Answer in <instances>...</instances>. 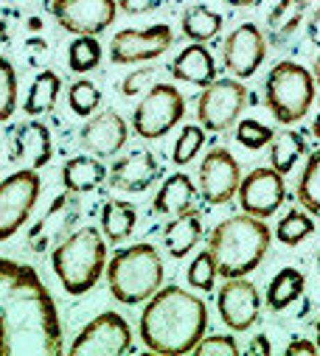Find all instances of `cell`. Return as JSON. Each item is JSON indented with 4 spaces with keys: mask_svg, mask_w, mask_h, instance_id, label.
Listing matches in <instances>:
<instances>
[{
    "mask_svg": "<svg viewBox=\"0 0 320 356\" xmlns=\"http://www.w3.org/2000/svg\"><path fill=\"white\" fill-rule=\"evenodd\" d=\"M107 180V168L102 165L99 157H70L65 165H62V183H65V191H73V194H85V191H93L99 188L102 183Z\"/></svg>",
    "mask_w": 320,
    "mask_h": 356,
    "instance_id": "obj_24",
    "label": "cell"
},
{
    "mask_svg": "<svg viewBox=\"0 0 320 356\" xmlns=\"http://www.w3.org/2000/svg\"><path fill=\"white\" fill-rule=\"evenodd\" d=\"M287 356H298V353H306V356H314L317 353V342H309V339H292L284 350Z\"/></svg>",
    "mask_w": 320,
    "mask_h": 356,
    "instance_id": "obj_42",
    "label": "cell"
},
{
    "mask_svg": "<svg viewBox=\"0 0 320 356\" xmlns=\"http://www.w3.org/2000/svg\"><path fill=\"white\" fill-rule=\"evenodd\" d=\"M51 129L42 121H23L20 127H15L12 132V154L9 160L23 165V168H42L51 160Z\"/></svg>",
    "mask_w": 320,
    "mask_h": 356,
    "instance_id": "obj_19",
    "label": "cell"
},
{
    "mask_svg": "<svg viewBox=\"0 0 320 356\" xmlns=\"http://www.w3.org/2000/svg\"><path fill=\"white\" fill-rule=\"evenodd\" d=\"M115 3L127 15H146V12H154L163 0H115Z\"/></svg>",
    "mask_w": 320,
    "mask_h": 356,
    "instance_id": "obj_41",
    "label": "cell"
},
{
    "mask_svg": "<svg viewBox=\"0 0 320 356\" xmlns=\"http://www.w3.org/2000/svg\"><path fill=\"white\" fill-rule=\"evenodd\" d=\"M51 12L65 31L79 37H96L115 20L118 3L115 0H54Z\"/></svg>",
    "mask_w": 320,
    "mask_h": 356,
    "instance_id": "obj_12",
    "label": "cell"
},
{
    "mask_svg": "<svg viewBox=\"0 0 320 356\" xmlns=\"http://www.w3.org/2000/svg\"><path fill=\"white\" fill-rule=\"evenodd\" d=\"M51 264L67 295H85L107 266V244L96 227H79L51 250Z\"/></svg>",
    "mask_w": 320,
    "mask_h": 356,
    "instance_id": "obj_4",
    "label": "cell"
},
{
    "mask_svg": "<svg viewBox=\"0 0 320 356\" xmlns=\"http://www.w3.org/2000/svg\"><path fill=\"white\" fill-rule=\"evenodd\" d=\"M127 138H129V127L115 110L99 113L82 127V146L96 157H113L115 152L124 149Z\"/></svg>",
    "mask_w": 320,
    "mask_h": 356,
    "instance_id": "obj_20",
    "label": "cell"
},
{
    "mask_svg": "<svg viewBox=\"0 0 320 356\" xmlns=\"http://www.w3.org/2000/svg\"><path fill=\"white\" fill-rule=\"evenodd\" d=\"M312 233H314V222H312V216L303 213V211H295V208L275 225V238H278L281 244H289V247L301 244V241L309 238Z\"/></svg>",
    "mask_w": 320,
    "mask_h": 356,
    "instance_id": "obj_32",
    "label": "cell"
},
{
    "mask_svg": "<svg viewBox=\"0 0 320 356\" xmlns=\"http://www.w3.org/2000/svg\"><path fill=\"white\" fill-rule=\"evenodd\" d=\"M62 350L56 303L34 266L0 258V353L56 356Z\"/></svg>",
    "mask_w": 320,
    "mask_h": 356,
    "instance_id": "obj_1",
    "label": "cell"
},
{
    "mask_svg": "<svg viewBox=\"0 0 320 356\" xmlns=\"http://www.w3.org/2000/svg\"><path fill=\"white\" fill-rule=\"evenodd\" d=\"M312 79L320 84V56H317V59H314V65H312Z\"/></svg>",
    "mask_w": 320,
    "mask_h": 356,
    "instance_id": "obj_47",
    "label": "cell"
},
{
    "mask_svg": "<svg viewBox=\"0 0 320 356\" xmlns=\"http://www.w3.org/2000/svg\"><path fill=\"white\" fill-rule=\"evenodd\" d=\"M17 107V73L9 59L0 56V121H9Z\"/></svg>",
    "mask_w": 320,
    "mask_h": 356,
    "instance_id": "obj_35",
    "label": "cell"
},
{
    "mask_svg": "<svg viewBox=\"0 0 320 356\" xmlns=\"http://www.w3.org/2000/svg\"><path fill=\"white\" fill-rule=\"evenodd\" d=\"M219 317L230 331H248L262 312L259 289L245 278H225V286L216 295Z\"/></svg>",
    "mask_w": 320,
    "mask_h": 356,
    "instance_id": "obj_17",
    "label": "cell"
},
{
    "mask_svg": "<svg viewBox=\"0 0 320 356\" xmlns=\"http://www.w3.org/2000/svg\"><path fill=\"white\" fill-rule=\"evenodd\" d=\"M309 42L314 45V48H320V9L312 15V20H309Z\"/></svg>",
    "mask_w": 320,
    "mask_h": 356,
    "instance_id": "obj_43",
    "label": "cell"
},
{
    "mask_svg": "<svg viewBox=\"0 0 320 356\" xmlns=\"http://www.w3.org/2000/svg\"><path fill=\"white\" fill-rule=\"evenodd\" d=\"M59 90H62V81L54 70H40L37 79L31 81V90L26 96V113L29 115H42V113H51L56 99H59Z\"/></svg>",
    "mask_w": 320,
    "mask_h": 356,
    "instance_id": "obj_30",
    "label": "cell"
},
{
    "mask_svg": "<svg viewBox=\"0 0 320 356\" xmlns=\"http://www.w3.org/2000/svg\"><path fill=\"white\" fill-rule=\"evenodd\" d=\"M79 216H82V202H79V197L73 191L59 194L48 205V211L40 216V222L31 225V230H29V250L31 252L54 250L56 244H62L73 233Z\"/></svg>",
    "mask_w": 320,
    "mask_h": 356,
    "instance_id": "obj_11",
    "label": "cell"
},
{
    "mask_svg": "<svg viewBox=\"0 0 320 356\" xmlns=\"http://www.w3.org/2000/svg\"><path fill=\"white\" fill-rule=\"evenodd\" d=\"M186 115V99L172 84H154L132 113V129L143 140H157L172 132Z\"/></svg>",
    "mask_w": 320,
    "mask_h": 356,
    "instance_id": "obj_7",
    "label": "cell"
},
{
    "mask_svg": "<svg viewBox=\"0 0 320 356\" xmlns=\"http://www.w3.org/2000/svg\"><path fill=\"white\" fill-rule=\"evenodd\" d=\"M248 102H253V99L242 81L214 79L202 90V96L197 99V118L208 132H227L239 121Z\"/></svg>",
    "mask_w": 320,
    "mask_h": 356,
    "instance_id": "obj_8",
    "label": "cell"
},
{
    "mask_svg": "<svg viewBox=\"0 0 320 356\" xmlns=\"http://www.w3.org/2000/svg\"><path fill=\"white\" fill-rule=\"evenodd\" d=\"M40 197V177L31 168H20L0 183V241L12 238L31 216Z\"/></svg>",
    "mask_w": 320,
    "mask_h": 356,
    "instance_id": "obj_9",
    "label": "cell"
},
{
    "mask_svg": "<svg viewBox=\"0 0 320 356\" xmlns=\"http://www.w3.org/2000/svg\"><path fill=\"white\" fill-rule=\"evenodd\" d=\"M303 273L295 270V266H284V270H278L267 286V306L273 312H284L287 306H292L301 295H303Z\"/></svg>",
    "mask_w": 320,
    "mask_h": 356,
    "instance_id": "obj_27",
    "label": "cell"
},
{
    "mask_svg": "<svg viewBox=\"0 0 320 356\" xmlns=\"http://www.w3.org/2000/svg\"><path fill=\"white\" fill-rule=\"evenodd\" d=\"M225 3H230V6H253V3H259V0H225Z\"/></svg>",
    "mask_w": 320,
    "mask_h": 356,
    "instance_id": "obj_46",
    "label": "cell"
},
{
    "mask_svg": "<svg viewBox=\"0 0 320 356\" xmlns=\"http://www.w3.org/2000/svg\"><path fill=\"white\" fill-rule=\"evenodd\" d=\"M180 26H183V34L191 42H208L222 31V15L208 9V6H202V3H197V6H189L183 12Z\"/></svg>",
    "mask_w": 320,
    "mask_h": 356,
    "instance_id": "obj_29",
    "label": "cell"
},
{
    "mask_svg": "<svg viewBox=\"0 0 320 356\" xmlns=\"http://www.w3.org/2000/svg\"><path fill=\"white\" fill-rule=\"evenodd\" d=\"M312 132H314V138H320V102H317V113H314V121H312Z\"/></svg>",
    "mask_w": 320,
    "mask_h": 356,
    "instance_id": "obj_45",
    "label": "cell"
},
{
    "mask_svg": "<svg viewBox=\"0 0 320 356\" xmlns=\"http://www.w3.org/2000/svg\"><path fill=\"white\" fill-rule=\"evenodd\" d=\"M202 146H205V129L202 127H183V132H180V138L175 143L172 160L177 165H186V163H191L200 154Z\"/></svg>",
    "mask_w": 320,
    "mask_h": 356,
    "instance_id": "obj_36",
    "label": "cell"
},
{
    "mask_svg": "<svg viewBox=\"0 0 320 356\" xmlns=\"http://www.w3.org/2000/svg\"><path fill=\"white\" fill-rule=\"evenodd\" d=\"M273 129L270 127H264V124H259V121H242L236 127V140L242 143L245 149H250V152H256V149H264V146H270V140H273Z\"/></svg>",
    "mask_w": 320,
    "mask_h": 356,
    "instance_id": "obj_38",
    "label": "cell"
},
{
    "mask_svg": "<svg viewBox=\"0 0 320 356\" xmlns=\"http://www.w3.org/2000/svg\"><path fill=\"white\" fill-rule=\"evenodd\" d=\"M197 356H236L239 353V345L233 337L227 334H216V337H202L194 348Z\"/></svg>",
    "mask_w": 320,
    "mask_h": 356,
    "instance_id": "obj_39",
    "label": "cell"
},
{
    "mask_svg": "<svg viewBox=\"0 0 320 356\" xmlns=\"http://www.w3.org/2000/svg\"><path fill=\"white\" fill-rule=\"evenodd\" d=\"M200 194L211 205H225L236 197L239 183H242V171H239L236 157L227 149H211L205 160L200 163Z\"/></svg>",
    "mask_w": 320,
    "mask_h": 356,
    "instance_id": "obj_14",
    "label": "cell"
},
{
    "mask_svg": "<svg viewBox=\"0 0 320 356\" xmlns=\"http://www.w3.org/2000/svg\"><path fill=\"white\" fill-rule=\"evenodd\" d=\"M99 102H102V93H99V87H96L93 81L82 79V81L70 84L67 104H70V110H73L76 115H93V110L99 107Z\"/></svg>",
    "mask_w": 320,
    "mask_h": 356,
    "instance_id": "obj_34",
    "label": "cell"
},
{
    "mask_svg": "<svg viewBox=\"0 0 320 356\" xmlns=\"http://www.w3.org/2000/svg\"><path fill=\"white\" fill-rule=\"evenodd\" d=\"M216 264H214V255L208 252V250H202L194 261H191V266H189V284L194 286V289H202V292H211L214 289V281H216Z\"/></svg>",
    "mask_w": 320,
    "mask_h": 356,
    "instance_id": "obj_37",
    "label": "cell"
},
{
    "mask_svg": "<svg viewBox=\"0 0 320 356\" xmlns=\"http://www.w3.org/2000/svg\"><path fill=\"white\" fill-rule=\"evenodd\" d=\"M175 42V34L166 23H154L143 31L138 29H124L113 37L110 42V59L115 65H135V62H149L166 54Z\"/></svg>",
    "mask_w": 320,
    "mask_h": 356,
    "instance_id": "obj_13",
    "label": "cell"
},
{
    "mask_svg": "<svg viewBox=\"0 0 320 356\" xmlns=\"http://www.w3.org/2000/svg\"><path fill=\"white\" fill-rule=\"evenodd\" d=\"M239 205L245 213L256 219H270L281 202H284V174H278L273 165L270 168H253L242 183H239Z\"/></svg>",
    "mask_w": 320,
    "mask_h": 356,
    "instance_id": "obj_15",
    "label": "cell"
},
{
    "mask_svg": "<svg viewBox=\"0 0 320 356\" xmlns=\"http://www.w3.org/2000/svg\"><path fill=\"white\" fill-rule=\"evenodd\" d=\"M306 6H309V0H278V3L270 9L267 34H270L273 45H287L295 37V31L306 15Z\"/></svg>",
    "mask_w": 320,
    "mask_h": 356,
    "instance_id": "obj_25",
    "label": "cell"
},
{
    "mask_svg": "<svg viewBox=\"0 0 320 356\" xmlns=\"http://www.w3.org/2000/svg\"><path fill=\"white\" fill-rule=\"evenodd\" d=\"M295 197H298L301 208L309 216H320V149L309 154V160L303 165V174L298 180Z\"/></svg>",
    "mask_w": 320,
    "mask_h": 356,
    "instance_id": "obj_31",
    "label": "cell"
},
{
    "mask_svg": "<svg viewBox=\"0 0 320 356\" xmlns=\"http://www.w3.org/2000/svg\"><path fill=\"white\" fill-rule=\"evenodd\" d=\"M197 200V188L191 183L189 174H172L163 180V186H160L157 197H154V213H163V216H180L186 211H191Z\"/></svg>",
    "mask_w": 320,
    "mask_h": 356,
    "instance_id": "obj_22",
    "label": "cell"
},
{
    "mask_svg": "<svg viewBox=\"0 0 320 356\" xmlns=\"http://www.w3.org/2000/svg\"><path fill=\"white\" fill-rule=\"evenodd\" d=\"M154 79V67H141V70H132L127 79H124V84H121V93L124 96H138L143 87L149 84Z\"/></svg>",
    "mask_w": 320,
    "mask_h": 356,
    "instance_id": "obj_40",
    "label": "cell"
},
{
    "mask_svg": "<svg viewBox=\"0 0 320 356\" xmlns=\"http://www.w3.org/2000/svg\"><path fill=\"white\" fill-rule=\"evenodd\" d=\"M267 56V40L264 34L253 26V23H242L236 26L227 40H225V48H222V59H225V67L236 76V79H250L262 62Z\"/></svg>",
    "mask_w": 320,
    "mask_h": 356,
    "instance_id": "obj_16",
    "label": "cell"
},
{
    "mask_svg": "<svg viewBox=\"0 0 320 356\" xmlns=\"http://www.w3.org/2000/svg\"><path fill=\"white\" fill-rule=\"evenodd\" d=\"M270 227L250 216L239 213L219 222L208 238V252L214 255L216 273L222 278H245L264 261L270 250Z\"/></svg>",
    "mask_w": 320,
    "mask_h": 356,
    "instance_id": "obj_3",
    "label": "cell"
},
{
    "mask_svg": "<svg viewBox=\"0 0 320 356\" xmlns=\"http://www.w3.org/2000/svg\"><path fill=\"white\" fill-rule=\"evenodd\" d=\"M132 348V331L127 320L115 312H104L93 317L70 345L76 356H118Z\"/></svg>",
    "mask_w": 320,
    "mask_h": 356,
    "instance_id": "obj_10",
    "label": "cell"
},
{
    "mask_svg": "<svg viewBox=\"0 0 320 356\" xmlns=\"http://www.w3.org/2000/svg\"><path fill=\"white\" fill-rule=\"evenodd\" d=\"M138 225V211L132 202H124V200H110L104 208H102V230L104 236L113 241V244H121L132 236Z\"/></svg>",
    "mask_w": 320,
    "mask_h": 356,
    "instance_id": "obj_26",
    "label": "cell"
},
{
    "mask_svg": "<svg viewBox=\"0 0 320 356\" xmlns=\"http://www.w3.org/2000/svg\"><path fill=\"white\" fill-rule=\"evenodd\" d=\"M172 76L180 79V81H189V84H197V87H208L214 79H216V62H214V54L202 45V42H194L189 48H183L175 62L169 65Z\"/></svg>",
    "mask_w": 320,
    "mask_h": 356,
    "instance_id": "obj_21",
    "label": "cell"
},
{
    "mask_svg": "<svg viewBox=\"0 0 320 356\" xmlns=\"http://www.w3.org/2000/svg\"><path fill=\"white\" fill-rule=\"evenodd\" d=\"M102 62V45L96 42V37H79L70 42L67 48V65L76 73H88L93 67H99Z\"/></svg>",
    "mask_w": 320,
    "mask_h": 356,
    "instance_id": "obj_33",
    "label": "cell"
},
{
    "mask_svg": "<svg viewBox=\"0 0 320 356\" xmlns=\"http://www.w3.org/2000/svg\"><path fill=\"white\" fill-rule=\"evenodd\" d=\"M314 334H317V350H320V320H317V325H314Z\"/></svg>",
    "mask_w": 320,
    "mask_h": 356,
    "instance_id": "obj_48",
    "label": "cell"
},
{
    "mask_svg": "<svg viewBox=\"0 0 320 356\" xmlns=\"http://www.w3.org/2000/svg\"><path fill=\"white\" fill-rule=\"evenodd\" d=\"M110 295L124 306H138L163 286V261L152 244L118 250L104 266Z\"/></svg>",
    "mask_w": 320,
    "mask_h": 356,
    "instance_id": "obj_5",
    "label": "cell"
},
{
    "mask_svg": "<svg viewBox=\"0 0 320 356\" xmlns=\"http://www.w3.org/2000/svg\"><path fill=\"white\" fill-rule=\"evenodd\" d=\"M160 177V163L149 149H135L127 157L115 160L113 168L107 171V183L118 191H129V194H141L149 186H154V180Z\"/></svg>",
    "mask_w": 320,
    "mask_h": 356,
    "instance_id": "obj_18",
    "label": "cell"
},
{
    "mask_svg": "<svg viewBox=\"0 0 320 356\" xmlns=\"http://www.w3.org/2000/svg\"><path fill=\"white\" fill-rule=\"evenodd\" d=\"M253 350H262V353H270V342H267L264 337H256V339H253V345H250V353H253Z\"/></svg>",
    "mask_w": 320,
    "mask_h": 356,
    "instance_id": "obj_44",
    "label": "cell"
},
{
    "mask_svg": "<svg viewBox=\"0 0 320 356\" xmlns=\"http://www.w3.org/2000/svg\"><path fill=\"white\" fill-rule=\"evenodd\" d=\"M205 328H208L205 303L180 286H163L149 298L141 314L138 334L152 353L180 356L197 348V342L205 337Z\"/></svg>",
    "mask_w": 320,
    "mask_h": 356,
    "instance_id": "obj_2",
    "label": "cell"
},
{
    "mask_svg": "<svg viewBox=\"0 0 320 356\" xmlns=\"http://www.w3.org/2000/svg\"><path fill=\"white\" fill-rule=\"evenodd\" d=\"M264 102L278 124L289 127L301 121L314 102V79L298 62H278L264 81Z\"/></svg>",
    "mask_w": 320,
    "mask_h": 356,
    "instance_id": "obj_6",
    "label": "cell"
},
{
    "mask_svg": "<svg viewBox=\"0 0 320 356\" xmlns=\"http://www.w3.org/2000/svg\"><path fill=\"white\" fill-rule=\"evenodd\" d=\"M303 154H306V140H303L301 132L284 129V132L273 135V140H270V165L278 174H289Z\"/></svg>",
    "mask_w": 320,
    "mask_h": 356,
    "instance_id": "obj_28",
    "label": "cell"
},
{
    "mask_svg": "<svg viewBox=\"0 0 320 356\" xmlns=\"http://www.w3.org/2000/svg\"><path fill=\"white\" fill-rule=\"evenodd\" d=\"M200 238H202V219L197 211H186L163 227V244L172 258L189 255L200 244Z\"/></svg>",
    "mask_w": 320,
    "mask_h": 356,
    "instance_id": "obj_23",
    "label": "cell"
}]
</instances>
